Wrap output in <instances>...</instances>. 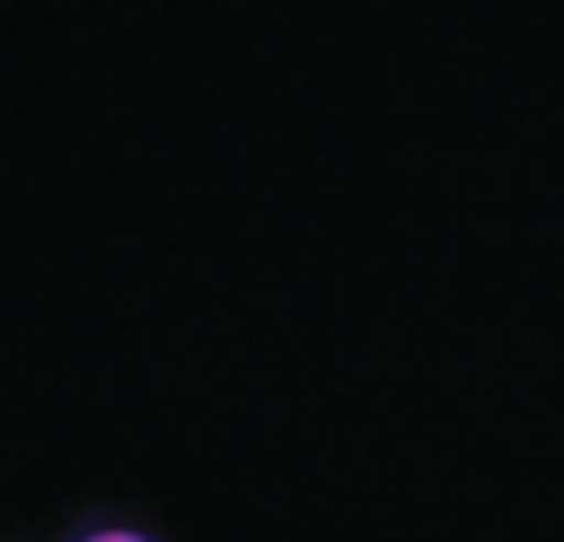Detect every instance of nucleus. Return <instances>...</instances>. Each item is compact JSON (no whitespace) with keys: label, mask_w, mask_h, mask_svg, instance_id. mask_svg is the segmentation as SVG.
<instances>
[{"label":"nucleus","mask_w":564,"mask_h":542,"mask_svg":"<svg viewBox=\"0 0 564 542\" xmlns=\"http://www.w3.org/2000/svg\"><path fill=\"white\" fill-rule=\"evenodd\" d=\"M78 542H155L150 531H133V525H100V531H84Z\"/></svg>","instance_id":"1"}]
</instances>
